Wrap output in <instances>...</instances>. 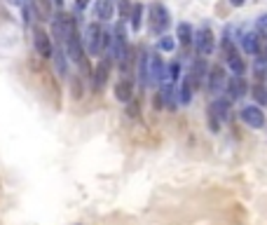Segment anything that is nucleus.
<instances>
[{"mask_svg":"<svg viewBox=\"0 0 267 225\" xmlns=\"http://www.w3.org/2000/svg\"><path fill=\"white\" fill-rule=\"evenodd\" d=\"M127 115L129 117H136V120H138V117H141V108H138V103H136V101H129V103H127Z\"/></svg>","mask_w":267,"mask_h":225,"instance_id":"obj_26","label":"nucleus"},{"mask_svg":"<svg viewBox=\"0 0 267 225\" xmlns=\"http://www.w3.org/2000/svg\"><path fill=\"white\" fill-rule=\"evenodd\" d=\"M206 73H209L206 61H204V59H197V61L192 63V68H190V73H187L185 80L190 82V87H192V90H199V87L206 82Z\"/></svg>","mask_w":267,"mask_h":225,"instance_id":"obj_11","label":"nucleus"},{"mask_svg":"<svg viewBox=\"0 0 267 225\" xmlns=\"http://www.w3.org/2000/svg\"><path fill=\"white\" fill-rule=\"evenodd\" d=\"M115 12V0H94V19L96 21H110Z\"/></svg>","mask_w":267,"mask_h":225,"instance_id":"obj_15","label":"nucleus"},{"mask_svg":"<svg viewBox=\"0 0 267 225\" xmlns=\"http://www.w3.org/2000/svg\"><path fill=\"white\" fill-rule=\"evenodd\" d=\"M260 54H263V56H260V59H265V61H267V45L263 47V52H260Z\"/></svg>","mask_w":267,"mask_h":225,"instance_id":"obj_31","label":"nucleus"},{"mask_svg":"<svg viewBox=\"0 0 267 225\" xmlns=\"http://www.w3.org/2000/svg\"><path fill=\"white\" fill-rule=\"evenodd\" d=\"M227 94H230V101H237L241 99V96H246L251 91V85L246 82V78L244 75H230L227 78Z\"/></svg>","mask_w":267,"mask_h":225,"instance_id":"obj_9","label":"nucleus"},{"mask_svg":"<svg viewBox=\"0 0 267 225\" xmlns=\"http://www.w3.org/2000/svg\"><path fill=\"white\" fill-rule=\"evenodd\" d=\"M178 78H180V63L178 61H171L167 66V75H164V82H169V85H176Z\"/></svg>","mask_w":267,"mask_h":225,"instance_id":"obj_22","label":"nucleus"},{"mask_svg":"<svg viewBox=\"0 0 267 225\" xmlns=\"http://www.w3.org/2000/svg\"><path fill=\"white\" fill-rule=\"evenodd\" d=\"M195 47L199 56H211L214 54V47H216V38H214V31L206 26H199L195 31Z\"/></svg>","mask_w":267,"mask_h":225,"instance_id":"obj_5","label":"nucleus"},{"mask_svg":"<svg viewBox=\"0 0 267 225\" xmlns=\"http://www.w3.org/2000/svg\"><path fill=\"white\" fill-rule=\"evenodd\" d=\"M160 49H162V52H174V49H176V40L164 33V36L160 38Z\"/></svg>","mask_w":267,"mask_h":225,"instance_id":"obj_24","label":"nucleus"},{"mask_svg":"<svg viewBox=\"0 0 267 225\" xmlns=\"http://www.w3.org/2000/svg\"><path fill=\"white\" fill-rule=\"evenodd\" d=\"M33 47H36V52L40 54V59H52L54 56V45H52V38L47 31L38 26L33 31Z\"/></svg>","mask_w":267,"mask_h":225,"instance_id":"obj_8","label":"nucleus"},{"mask_svg":"<svg viewBox=\"0 0 267 225\" xmlns=\"http://www.w3.org/2000/svg\"><path fill=\"white\" fill-rule=\"evenodd\" d=\"M232 5H234V7H241V5H244V2H246V0H230Z\"/></svg>","mask_w":267,"mask_h":225,"instance_id":"obj_30","label":"nucleus"},{"mask_svg":"<svg viewBox=\"0 0 267 225\" xmlns=\"http://www.w3.org/2000/svg\"><path fill=\"white\" fill-rule=\"evenodd\" d=\"M192 87H190V82L183 80V85H180V103H190L192 101Z\"/></svg>","mask_w":267,"mask_h":225,"instance_id":"obj_25","label":"nucleus"},{"mask_svg":"<svg viewBox=\"0 0 267 225\" xmlns=\"http://www.w3.org/2000/svg\"><path fill=\"white\" fill-rule=\"evenodd\" d=\"M164 75H167V66H164V61H162L160 52L148 54V80L164 82Z\"/></svg>","mask_w":267,"mask_h":225,"instance_id":"obj_12","label":"nucleus"},{"mask_svg":"<svg viewBox=\"0 0 267 225\" xmlns=\"http://www.w3.org/2000/svg\"><path fill=\"white\" fill-rule=\"evenodd\" d=\"M206 87L211 94H221L225 87H227V75H225V68H222L221 63H216L209 68L206 73Z\"/></svg>","mask_w":267,"mask_h":225,"instance_id":"obj_7","label":"nucleus"},{"mask_svg":"<svg viewBox=\"0 0 267 225\" xmlns=\"http://www.w3.org/2000/svg\"><path fill=\"white\" fill-rule=\"evenodd\" d=\"M54 63H56V73L66 75V54H63L61 47H59V49H56V54H54Z\"/></svg>","mask_w":267,"mask_h":225,"instance_id":"obj_23","label":"nucleus"},{"mask_svg":"<svg viewBox=\"0 0 267 225\" xmlns=\"http://www.w3.org/2000/svg\"><path fill=\"white\" fill-rule=\"evenodd\" d=\"M148 19H150V31L152 33H157V36H164L167 28L171 26V14L162 2H152L150 5V17Z\"/></svg>","mask_w":267,"mask_h":225,"instance_id":"obj_2","label":"nucleus"},{"mask_svg":"<svg viewBox=\"0 0 267 225\" xmlns=\"http://www.w3.org/2000/svg\"><path fill=\"white\" fill-rule=\"evenodd\" d=\"M66 52H68V56H71V61L75 63V66H80V71L85 73V75H91V71H89L87 54H85V47H82L80 36H73L71 40H66Z\"/></svg>","mask_w":267,"mask_h":225,"instance_id":"obj_3","label":"nucleus"},{"mask_svg":"<svg viewBox=\"0 0 267 225\" xmlns=\"http://www.w3.org/2000/svg\"><path fill=\"white\" fill-rule=\"evenodd\" d=\"M251 94H253V99H256V106H258V108L267 103V90H265V85H263V82L253 85V87H251Z\"/></svg>","mask_w":267,"mask_h":225,"instance_id":"obj_21","label":"nucleus"},{"mask_svg":"<svg viewBox=\"0 0 267 225\" xmlns=\"http://www.w3.org/2000/svg\"><path fill=\"white\" fill-rule=\"evenodd\" d=\"M113 56L117 59V63L127 71V61H129V47H127V36H125V26L122 21L115 28V38H113Z\"/></svg>","mask_w":267,"mask_h":225,"instance_id":"obj_6","label":"nucleus"},{"mask_svg":"<svg viewBox=\"0 0 267 225\" xmlns=\"http://www.w3.org/2000/svg\"><path fill=\"white\" fill-rule=\"evenodd\" d=\"M141 21H143V5H141V2H134L132 14H129V26H132L134 33L141 28Z\"/></svg>","mask_w":267,"mask_h":225,"instance_id":"obj_19","label":"nucleus"},{"mask_svg":"<svg viewBox=\"0 0 267 225\" xmlns=\"http://www.w3.org/2000/svg\"><path fill=\"white\" fill-rule=\"evenodd\" d=\"M239 117L244 125L253 127V129H263L265 127V113L258 108V106H244L239 110Z\"/></svg>","mask_w":267,"mask_h":225,"instance_id":"obj_10","label":"nucleus"},{"mask_svg":"<svg viewBox=\"0 0 267 225\" xmlns=\"http://www.w3.org/2000/svg\"><path fill=\"white\" fill-rule=\"evenodd\" d=\"M89 2L91 0H75V12H85L89 7Z\"/></svg>","mask_w":267,"mask_h":225,"instance_id":"obj_28","label":"nucleus"},{"mask_svg":"<svg viewBox=\"0 0 267 225\" xmlns=\"http://www.w3.org/2000/svg\"><path fill=\"white\" fill-rule=\"evenodd\" d=\"M230 106H232V101L227 99V96H218V99H214L209 113L216 115L218 120H227V117H230Z\"/></svg>","mask_w":267,"mask_h":225,"instance_id":"obj_16","label":"nucleus"},{"mask_svg":"<svg viewBox=\"0 0 267 225\" xmlns=\"http://www.w3.org/2000/svg\"><path fill=\"white\" fill-rule=\"evenodd\" d=\"M113 96H115V101H120V103H129V101L134 99V80H129V78L117 80L115 87H113Z\"/></svg>","mask_w":267,"mask_h":225,"instance_id":"obj_14","label":"nucleus"},{"mask_svg":"<svg viewBox=\"0 0 267 225\" xmlns=\"http://www.w3.org/2000/svg\"><path fill=\"white\" fill-rule=\"evenodd\" d=\"M115 2H117V17H120V21H122V24L129 21V14H132L134 2L132 0H115Z\"/></svg>","mask_w":267,"mask_h":225,"instance_id":"obj_20","label":"nucleus"},{"mask_svg":"<svg viewBox=\"0 0 267 225\" xmlns=\"http://www.w3.org/2000/svg\"><path fill=\"white\" fill-rule=\"evenodd\" d=\"M241 49L246 52V54H260L263 52V47H260V38L258 33H244L241 36Z\"/></svg>","mask_w":267,"mask_h":225,"instance_id":"obj_18","label":"nucleus"},{"mask_svg":"<svg viewBox=\"0 0 267 225\" xmlns=\"http://www.w3.org/2000/svg\"><path fill=\"white\" fill-rule=\"evenodd\" d=\"M85 47H87V54L91 56H98L103 52V28L96 21H91L85 31Z\"/></svg>","mask_w":267,"mask_h":225,"instance_id":"obj_4","label":"nucleus"},{"mask_svg":"<svg viewBox=\"0 0 267 225\" xmlns=\"http://www.w3.org/2000/svg\"><path fill=\"white\" fill-rule=\"evenodd\" d=\"M256 28H258V33H265L267 36V14H260L258 21H256Z\"/></svg>","mask_w":267,"mask_h":225,"instance_id":"obj_27","label":"nucleus"},{"mask_svg":"<svg viewBox=\"0 0 267 225\" xmlns=\"http://www.w3.org/2000/svg\"><path fill=\"white\" fill-rule=\"evenodd\" d=\"M176 38H178V43L183 47H190V45H195V28L190 26L187 21H180L176 26Z\"/></svg>","mask_w":267,"mask_h":225,"instance_id":"obj_17","label":"nucleus"},{"mask_svg":"<svg viewBox=\"0 0 267 225\" xmlns=\"http://www.w3.org/2000/svg\"><path fill=\"white\" fill-rule=\"evenodd\" d=\"M110 68H113V59H110V56H103V59L96 63V68L91 73V80H94V87H96V90H103V87H106Z\"/></svg>","mask_w":267,"mask_h":225,"instance_id":"obj_13","label":"nucleus"},{"mask_svg":"<svg viewBox=\"0 0 267 225\" xmlns=\"http://www.w3.org/2000/svg\"><path fill=\"white\" fill-rule=\"evenodd\" d=\"M222 54L227 59V68H230L234 75H244L246 71V63L241 59V54L237 52V47L232 43V38L227 36V28H225V33H222Z\"/></svg>","mask_w":267,"mask_h":225,"instance_id":"obj_1","label":"nucleus"},{"mask_svg":"<svg viewBox=\"0 0 267 225\" xmlns=\"http://www.w3.org/2000/svg\"><path fill=\"white\" fill-rule=\"evenodd\" d=\"M9 5H19V7H24L26 5V0H7Z\"/></svg>","mask_w":267,"mask_h":225,"instance_id":"obj_29","label":"nucleus"}]
</instances>
